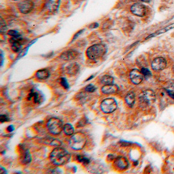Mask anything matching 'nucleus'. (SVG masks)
Instances as JSON below:
<instances>
[{"mask_svg":"<svg viewBox=\"0 0 174 174\" xmlns=\"http://www.w3.org/2000/svg\"><path fill=\"white\" fill-rule=\"evenodd\" d=\"M49 144L53 146H60L61 145V142L57 139H52Z\"/></svg>","mask_w":174,"mask_h":174,"instance_id":"c85d7f7f","label":"nucleus"},{"mask_svg":"<svg viewBox=\"0 0 174 174\" xmlns=\"http://www.w3.org/2000/svg\"><path fill=\"white\" fill-rule=\"evenodd\" d=\"M167 65L166 60L163 57H158L155 58L151 64L152 69L155 71H160L165 69Z\"/></svg>","mask_w":174,"mask_h":174,"instance_id":"6e6552de","label":"nucleus"},{"mask_svg":"<svg viewBox=\"0 0 174 174\" xmlns=\"http://www.w3.org/2000/svg\"><path fill=\"white\" fill-rule=\"evenodd\" d=\"M47 127L50 133L54 135L60 134L64 129L62 121L57 118H51L47 123Z\"/></svg>","mask_w":174,"mask_h":174,"instance_id":"20e7f679","label":"nucleus"},{"mask_svg":"<svg viewBox=\"0 0 174 174\" xmlns=\"http://www.w3.org/2000/svg\"><path fill=\"white\" fill-rule=\"evenodd\" d=\"M94 77V75H92V76H90V78H89L86 81H89V80H91V79H93Z\"/></svg>","mask_w":174,"mask_h":174,"instance_id":"58836bf2","label":"nucleus"},{"mask_svg":"<svg viewBox=\"0 0 174 174\" xmlns=\"http://www.w3.org/2000/svg\"><path fill=\"white\" fill-rule=\"evenodd\" d=\"M79 56V53L77 51L73 49L66 50L64 52H62L60 55V58L61 59L69 61L72 60L76 59Z\"/></svg>","mask_w":174,"mask_h":174,"instance_id":"9b49d317","label":"nucleus"},{"mask_svg":"<svg viewBox=\"0 0 174 174\" xmlns=\"http://www.w3.org/2000/svg\"><path fill=\"white\" fill-rule=\"evenodd\" d=\"M83 31H84V30H81L79 31L78 32H77V33L74 35L73 40H74L75 39H76V38H77L81 34L83 33Z\"/></svg>","mask_w":174,"mask_h":174,"instance_id":"473e14b6","label":"nucleus"},{"mask_svg":"<svg viewBox=\"0 0 174 174\" xmlns=\"http://www.w3.org/2000/svg\"><path fill=\"white\" fill-rule=\"evenodd\" d=\"M8 34L10 36H11V37H13V38H17V37L21 36V35L18 33V31L16 30H13L9 31Z\"/></svg>","mask_w":174,"mask_h":174,"instance_id":"c756f323","label":"nucleus"},{"mask_svg":"<svg viewBox=\"0 0 174 174\" xmlns=\"http://www.w3.org/2000/svg\"><path fill=\"white\" fill-rule=\"evenodd\" d=\"M31 160H32V157H31V155L29 152V150H26L24 151L23 163L25 165H27V164L30 163Z\"/></svg>","mask_w":174,"mask_h":174,"instance_id":"4be33fe9","label":"nucleus"},{"mask_svg":"<svg viewBox=\"0 0 174 174\" xmlns=\"http://www.w3.org/2000/svg\"><path fill=\"white\" fill-rule=\"evenodd\" d=\"M71 158V154L61 147L54 149L50 154V160L53 164L56 166L64 165L69 161Z\"/></svg>","mask_w":174,"mask_h":174,"instance_id":"f257e3e1","label":"nucleus"},{"mask_svg":"<svg viewBox=\"0 0 174 174\" xmlns=\"http://www.w3.org/2000/svg\"><path fill=\"white\" fill-rule=\"evenodd\" d=\"M9 119L8 117L5 115H2L0 116V122L1 123H4V122H8Z\"/></svg>","mask_w":174,"mask_h":174,"instance_id":"7c9ffc66","label":"nucleus"},{"mask_svg":"<svg viewBox=\"0 0 174 174\" xmlns=\"http://www.w3.org/2000/svg\"><path fill=\"white\" fill-rule=\"evenodd\" d=\"M87 141L85 134L82 132H77L74 134L69 140V146L73 149L80 150L82 149Z\"/></svg>","mask_w":174,"mask_h":174,"instance_id":"7ed1b4c3","label":"nucleus"},{"mask_svg":"<svg viewBox=\"0 0 174 174\" xmlns=\"http://www.w3.org/2000/svg\"><path fill=\"white\" fill-rule=\"evenodd\" d=\"M106 52V48L102 44H95L87 48L86 54L87 58L96 61L102 58Z\"/></svg>","mask_w":174,"mask_h":174,"instance_id":"f03ea898","label":"nucleus"},{"mask_svg":"<svg viewBox=\"0 0 174 174\" xmlns=\"http://www.w3.org/2000/svg\"><path fill=\"white\" fill-rule=\"evenodd\" d=\"M99 24L97 23H93L91 24V25H90V28H91V29H95V28L98 27Z\"/></svg>","mask_w":174,"mask_h":174,"instance_id":"c9c22d12","label":"nucleus"},{"mask_svg":"<svg viewBox=\"0 0 174 174\" xmlns=\"http://www.w3.org/2000/svg\"><path fill=\"white\" fill-rule=\"evenodd\" d=\"M64 130L67 136H72L74 133V129L70 124H65L64 127Z\"/></svg>","mask_w":174,"mask_h":174,"instance_id":"5701e85b","label":"nucleus"},{"mask_svg":"<svg viewBox=\"0 0 174 174\" xmlns=\"http://www.w3.org/2000/svg\"><path fill=\"white\" fill-rule=\"evenodd\" d=\"M125 101L129 106H133L136 101V95L133 91H130L125 97Z\"/></svg>","mask_w":174,"mask_h":174,"instance_id":"aec40b11","label":"nucleus"},{"mask_svg":"<svg viewBox=\"0 0 174 174\" xmlns=\"http://www.w3.org/2000/svg\"><path fill=\"white\" fill-rule=\"evenodd\" d=\"M50 76V73L47 69H39L36 73V77L40 80H45L48 78Z\"/></svg>","mask_w":174,"mask_h":174,"instance_id":"6ab92c4d","label":"nucleus"},{"mask_svg":"<svg viewBox=\"0 0 174 174\" xmlns=\"http://www.w3.org/2000/svg\"><path fill=\"white\" fill-rule=\"evenodd\" d=\"M119 90V87L116 85L114 84L105 85L103 86L101 91L103 94L106 95L113 94L116 93Z\"/></svg>","mask_w":174,"mask_h":174,"instance_id":"2eb2a0df","label":"nucleus"},{"mask_svg":"<svg viewBox=\"0 0 174 174\" xmlns=\"http://www.w3.org/2000/svg\"><path fill=\"white\" fill-rule=\"evenodd\" d=\"M130 79L134 84H139L142 82L144 79V75H142L141 71L137 69H133L130 73Z\"/></svg>","mask_w":174,"mask_h":174,"instance_id":"9d476101","label":"nucleus"},{"mask_svg":"<svg viewBox=\"0 0 174 174\" xmlns=\"http://www.w3.org/2000/svg\"><path fill=\"white\" fill-rule=\"evenodd\" d=\"M7 131L9 132H13L14 130V128L13 125H10L7 128Z\"/></svg>","mask_w":174,"mask_h":174,"instance_id":"f704fd0d","label":"nucleus"},{"mask_svg":"<svg viewBox=\"0 0 174 174\" xmlns=\"http://www.w3.org/2000/svg\"><path fill=\"white\" fill-rule=\"evenodd\" d=\"M96 89H97V88L95 86L90 84L88 85L85 87V91L89 92V93H94V91H95Z\"/></svg>","mask_w":174,"mask_h":174,"instance_id":"bb28decb","label":"nucleus"},{"mask_svg":"<svg viewBox=\"0 0 174 174\" xmlns=\"http://www.w3.org/2000/svg\"><path fill=\"white\" fill-rule=\"evenodd\" d=\"M156 95L152 90H146L141 94L140 100L141 102L146 105H150L155 102Z\"/></svg>","mask_w":174,"mask_h":174,"instance_id":"423d86ee","label":"nucleus"},{"mask_svg":"<svg viewBox=\"0 0 174 174\" xmlns=\"http://www.w3.org/2000/svg\"><path fill=\"white\" fill-rule=\"evenodd\" d=\"M141 72L142 73V75H144V77L147 78H150L151 76H152V74L150 72L149 69H146V68H143L141 69Z\"/></svg>","mask_w":174,"mask_h":174,"instance_id":"393cba45","label":"nucleus"},{"mask_svg":"<svg viewBox=\"0 0 174 174\" xmlns=\"http://www.w3.org/2000/svg\"><path fill=\"white\" fill-rule=\"evenodd\" d=\"M166 91L167 92V94L169 95L170 97H171V98H173L174 99V93L173 91L171 90H166Z\"/></svg>","mask_w":174,"mask_h":174,"instance_id":"72a5a7b5","label":"nucleus"},{"mask_svg":"<svg viewBox=\"0 0 174 174\" xmlns=\"http://www.w3.org/2000/svg\"><path fill=\"white\" fill-rule=\"evenodd\" d=\"M60 83H61V85H62L65 90H68V89H69V84L68 83L67 80H66L65 78H61V81H60Z\"/></svg>","mask_w":174,"mask_h":174,"instance_id":"cd10ccee","label":"nucleus"},{"mask_svg":"<svg viewBox=\"0 0 174 174\" xmlns=\"http://www.w3.org/2000/svg\"><path fill=\"white\" fill-rule=\"evenodd\" d=\"M173 72H174V67H173Z\"/></svg>","mask_w":174,"mask_h":174,"instance_id":"a19ab883","label":"nucleus"},{"mask_svg":"<svg viewBox=\"0 0 174 174\" xmlns=\"http://www.w3.org/2000/svg\"><path fill=\"white\" fill-rule=\"evenodd\" d=\"M87 123H88V119L86 118H82L79 120V122H78L77 127L78 128L83 127V126H85L87 124Z\"/></svg>","mask_w":174,"mask_h":174,"instance_id":"a878e982","label":"nucleus"},{"mask_svg":"<svg viewBox=\"0 0 174 174\" xmlns=\"http://www.w3.org/2000/svg\"><path fill=\"white\" fill-rule=\"evenodd\" d=\"M141 1L144 2H149L150 0H141Z\"/></svg>","mask_w":174,"mask_h":174,"instance_id":"ea45409f","label":"nucleus"},{"mask_svg":"<svg viewBox=\"0 0 174 174\" xmlns=\"http://www.w3.org/2000/svg\"><path fill=\"white\" fill-rule=\"evenodd\" d=\"M0 173L1 174H6V171L5 170L4 168L3 167H1V170H0Z\"/></svg>","mask_w":174,"mask_h":174,"instance_id":"e433bc0d","label":"nucleus"},{"mask_svg":"<svg viewBox=\"0 0 174 174\" xmlns=\"http://www.w3.org/2000/svg\"><path fill=\"white\" fill-rule=\"evenodd\" d=\"M32 98H33L35 103H38L41 102L42 96L38 92L34 91V90H31L30 93L28 95V100L30 101Z\"/></svg>","mask_w":174,"mask_h":174,"instance_id":"f3484780","label":"nucleus"},{"mask_svg":"<svg viewBox=\"0 0 174 174\" xmlns=\"http://www.w3.org/2000/svg\"><path fill=\"white\" fill-rule=\"evenodd\" d=\"M80 67L78 64L76 63L71 64L66 66L65 71L68 75L70 76H75L79 72Z\"/></svg>","mask_w":174,"mask_h":174,"instance_id":"dca6fc26","label":"nucleus"},{"mask_svg":"<svg viewBox=\"0 0 174 174\" xmlns=\"http://www.w3.org/2000/svg\"><path fill=\"white\" fill-rule=\"evenodd\" d=\"M115 166L120 170H124L128 167L129 162L126 158L123 156H119L115 159Z\"/></svg>","mask_w":174,"mask_h":174,"instance_id":"ddd939ff","label":"nucleus"},{"mask_svg":"<svg viewBox=\"0 0 174 174\" xmlns=\"http://www.w3.org/2000/svg\"><path fill=\"white\" fill-rule=\"evenodd\" d=\"M117 107L118 104L113 98L106 99L101 104V110L105 113H112L117 109Z\"/></svg>","mask_w":174,"mask_h":174,"instance_id":"39448f33","label":"nucleus"},{"mask_svg":"<svg viewBox=\"0 0 174 174\" xmlns=\"http://www.w3.org/2000/svg\"><path fill=\"white\" fill-rule=\"evenodd\" d=\"M113 82H114L113 78L109 75H104L101 79V83L104 85L113 84Z\"/></svg>","mask_w":174,"mask_h":174,"instance_id":"412c9836","label":"nucleus"},{"mask_svg":"<svg viewBox=\"0 0 174 174\" xmlns=\"http://www.w3.org/2000/svg\"><path fill=\"white\" fill-rule=\"evenodd\" d=\"M60 1V0H47L46 8L51 13L56 12L59 7Z\"/></svg>","mask_w":174,"mask_h":174,"instance_id":"4468645a","label":"nucleus"},{"mask_svg":"<svg viewBox=\"0 0 174 174\" xmlns=\"http://www.w3.org/2000/svg\"><path fill=\"white\" fill-rule=\"evenodd\" d=\"M23 39L21 38V36L17 38H11L10 39V43L11 44V49L13 51L18 53L21 51L22 46L23 44Z\"/></svg>","mask_w":174,"mask_h":174,"instance_id":"f8f14e48","label":"nucleus"},{"mask_svg":"<svg viewBox=\"0 0 174 174\" xmlns=\"http://www.w3.org/2000/svg\"><path fill=\"white\" fill-rule=\"evenodd\" d=\"M34 7V4L31 0H24L18 4V8L23 14H28L32 11Z\"/></svg>","mask_w":174,"mask_h":174,"instance_id":"0eeeda50","label":"nucleus"},{"mask_svg":"<svg viewBox=\"0 0 174 174\" xmlns=\"http://www.w3.org/2000/svg\"><path fill=\"white\" fill-rule=\"evenodd\" d=\"M77 160L83 165H87L90 163V159L83 155H78Z\"/></svg>","mask_w":174,"mask_h":174,"instance_id":"b1692460","label":"nucleus"},{"mask_svg":"<svg viewBox=\"0 0 174 174\" xmlns=\"http://www.w3.org/2000/svg\"><path fill=\"white\" fill-rule=\"evenodd\" d=\"M6 29V26L5 23H4V21L3 22V20L1 19V31H4Z\"/></svg>","mask_w":174,"mask_h":174,"instance_id":"2f4dec72","label":"nucleus"},{"mask_svg":"<svg viewBox=\"0 0 174 174\" xmlns=\"http://www.w3.org/2000/svg\"><path fill=\"white\" fill-rule=\"evenodd\" d=\"M108 160H110V159L111 160H113V159H114V157H113V155H108Z\"/></svg>","mask_w":174,"mask_h":174,"instance_id":"4c0bfd02","label":"nucleus"},{"mask_svg":"<svg viewBox=\"0 0 174 174\" xmlns=\"http://www.w3.org/2000/svg\"><path fill=\"white\" fill-rule=\"evenodd\" d=\"M131 11L134 15L138 17H142L145 15L146 9L145 5L142 4L136 3L132 6L131 7Z\"/></svg>","mask_w":174,"mask_h":174,"instance_id":"1a4fd4ad","label":"nucleus"},{"mask_svg":"<svg viewBox=\"0 0 174 174\" xmlns=\"http://www.w3.org/2000/svg\"><path fill=\"white\" fill-rule=\"evenodd\" d=\"M13 1H17V0H13Z\"/></svg>","mask_w":174,"mask_h":174,"instance_id":"79ce46f5","label":"nucleus"},{"mask_svg":"<svg viewBox=\"0 0 174 174\" xmlns=\"http://www.w3.org/2000/svg\"><path fill=\"white\" fill-rule=\"evenodd\" d=\"M174 28V24H171V25H169L168 26L166 27L163 28V29L159 30L158 31H156V32L153 33L152 34H151L150 35L148 36V37L146 38V39H147L150 38H153V37H155V36H158V35L162 34H163V33L167 32L168 31L170 30H171V29H173Z\"/></svg>","mask_w":174,"mask_h":174,"instance_id":"a211bd4d","label":"nucleus"}]
</instances>
